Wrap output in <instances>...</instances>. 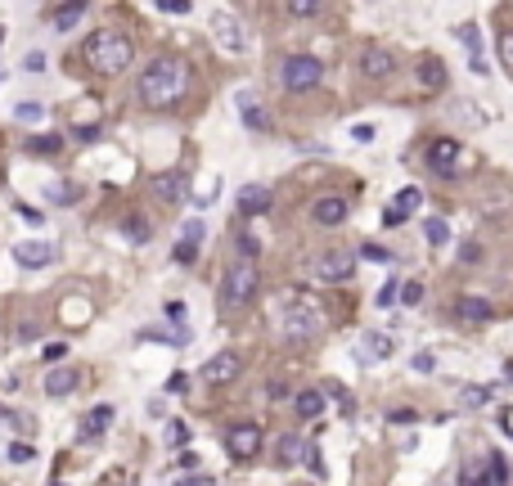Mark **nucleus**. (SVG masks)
I'll return each mask as SVG.
<instances>
[{
	"label": "nucleus",
	"instance_id": "f704fd0d",
	"mask_svg": "<svg viewBox=\"0 0 513 486\" xmlns=\"http://www.w3.org/2000/svg\"><path fill=\"white\" fill-rule=\"evenodd\" d=\"M54 203H77V185H50Z\"/></svg>",
	"mask_w": 513,
	"mask_h": 486
},
{
	"label": "nucleus",
	"instance_id": "bb28decb",
	"mask_svg": "<svg viewBox=\"0 0 513 486\" xmlns=\"http://www.w3.org/2000/svg\"><path fill=\"white\" fill-rule=\"evenodd\" d=\"M59 149H63L59 136H32L27 140V154H59Z\"/></svg>",
	"mask_w": 513,
	"mask_h": 486
},
{
	"label": "nucleus",
	"instance_id": "9d476101",
	"mask_svg": "<svg viewBox=\"0 0 513 486\" xmlns=\"http://www.w3.org/2000/svg\"><path fill=\"white\" fill-rule=\"evenodd\" d=\"M212 36H216V45H221L225 54H239L243 50V27H239V18H234V14H212Z\"/></svg>",
	"mask_w": 513,
	"mask_h": 486
},
{
	"label": "nucleus",
	"instance_id": "79ce46f5",
	"mask_svg": "<svg viewBox=\"0 0 513 486\" xmlns=\"http://www.w3.org/2000/svg\"><path fill=\"white\" fill-rule=\"evenodd\" d=\"M360 257H369V261H392V252H387V248H378V243H369Z\"/></svg>",
	"mask_w": 513,
	"mask_h": 486
},
{
	"label": "nucleus",
	"instance_id": "e433bc0d",
	"mask_svg": "<svg viewBox=\"0 0 513 486\" xmlns=\"http://www.w3.org/2000/svg\"><path fill=\"white\" fill-rule=\"evenodd\" d=\"M45 360H50V365H59L63 356H68V347H63V342H45V351H41Z\"/></svg>",
	"mask_w": 513,
	"mask_h": 486
},
{
	"label": "nucleus",
	"instance_id": "3c124183",
	"mask_svg": "<svg viewBox=\"0 0 513 486\" xmlns=\"http://www.w3.org/2000/svg\"><path fill=\"white\" fill-rule=\"evenodd\" d=\"M50 486H63V482H50Z\"/></svg>",
	"mask_w": 513,
	"mask_h": 486
},
{
	"label": "nucleus",
	"instance_id": "aec40b11",
	"mask_svg": "<svg viewBox=\"0 0 513 486\" xmlns=\"http://www.w3.org/2000/svg\"><path fill=\"white\" fill-rule=\"evenodd\" d=\"M81 14H86V0H68V5H59L50 14V27H54V32H68V27L81 23Z\"/></svg>",
	"mask_w": 513,
	"mask_h": 486
},
{
	"label": "nucleus",
	"instance_id": "f257e3e1",
	"mask_svg": "<svg viewBox=\"0 0 513 486\" xmlns=\"http://www.w3.org/2000/svg\"><path fill=\"white\" fill-rule=\"evenodd\" d=\"M189 86V68L171 54H158L154 63H145L136 77V99L145 108H163V104H176Z\"/></svg>",
	"mask_w": 513,
	"mask_h": 486
},
{
	"label": "nucleus",
	"instance_id": "6e6552de",
	"mask_svg": "<svg viewBox=\"0 0 513 486\" xmlns=\"http://www.w3.org/2000/svg\"><path fill=\"white\" fill-rule=\"evenodd\" d=\"M239 369H243V365H239V356H234V351H216V356L198 369V383H207V387L234 383V378H239Z\"/></svg>",
	"mask_w": 513,
	"mask_h": 486
},
{
	"label": "nucleus",
	"instance_id": "7c9ffc66",
	"mask_svg": "<svg viewBox=\"0 0 513 486\" xmlns=\"http://www.w3.org/2000/svg\"><path fill=\"white\" fill-rule=\"evenodd\" d=\"M122 230H127V239H131V243H145V239H149V225L140 221V216H131V221L122 225Z\"/></svg>",
	"mask_w": 513,
	"mask_h": 486
},
{
	"label": "nucleus",
	"instance_id": "393cba45",
	"mask_svg": "<svg viewBox=\"0 0 513 486\" xmlns=\"http://www.w3.org/2000/svg\"><path fill=\"white\" fill-rule=\"evenodd\" d=\"M108 423H113V405H95L90 414L81 419V437H99Z\"/></svg>",
	"mask_w": 513,
	"mask_h": 486
},
{
	"label": "nucleus",
	"instance_id": "09e8293b",
	"mask_svg": "<svg viewBox=\"0 0 513 486\" xmlns=\"http://www.w3.org/2000/svg\"><path fill=\"white\" fill-rule=\"evenodd\" d=\"M185 383H189L185 374H171V378H167V392H185Z\"/></svg>",
	"mask_w": 513,
	"mask_h": 486
},
{
	"label": "nucleus",
	"instance_id": "cd10ccee",
	"mask_svg": "<svg viewBox=\"0 0 513 486\" xmlns=\"http://www.w3.org/2000/svg\"><path fill=\"white\" fill-rule=\"evenodd\" d=\"M320 5H325V0H288V14L293 18H316Z\"/></svg>",
	"mask_w": 513,
	"mask_h": 486
},
{
	"label": "nucleus",
	"instance_id": "dca6fc26",
	"mask_svg": "<svg viewBox=\"0 0 513 486\" xmlns=\"http://www.w3.org/2000/svg\"><path fill=\"white\" fill-rule=\"evenodd\" d=\"M234 108H239V118H243V127H248V131H266V127H270V118L261 113V104H256L252 90H239V95H234Z\"/></svg>",
	"mask_w": 513,
	"mask_h": 486
},
{
	"label": "nucleus",
	"instance_id": "4c0bfd02",
	"mask_svg": "<svg viewBox=\"0 0 513 486\" xmlns=\"http://www.w3.org/2000/svg\"><path fill=\"white\" fill-rule=\"evenodd\" d=\"M194 257H198V243H180L176 248V261L180 266H194Z\"/></svg>",
	"mask_w": 513,
	"mask_h": 486
},
{
	"label": "nucleus",
	"instance_id": "f8f14e48",
	"mask_svg": "<svg viewBox=\"0 0 513 486\" xmlns=\"http://www.w3.org/2000/svg\"><path fill=\"white\" fill-rule=\"evenodd\" d=\"M459 162V140L450 136H437L432 145H427V167L437 171V176H450V167Z\"/></svg>",
	"mask_w": 513,
	"mask_h": 486
},
{
	"label": "nucleus",
	"instance_id": "b1692460",
	"mask_svg": "<svg viewBox=\"0 0 513 486\" xmlns=\"http://www.w3.org/2000/svg\"><path fill=\"white\" fill-rule=\"evenodd\" d=\"M455 311H459L469 324H482V320H491V302H482V298H473V293H464L459 302H455Z\"/></svg>",
	"mask_w": 513,
	"mask_h": 486
},
{
	"label": "nucleus",
	"instance_id": "9b49d317",
	"mask_svg": "<svg viewBox=\"0 0 513 486\" xmlns=\"http://www.w3.org/2000/svg\"><path fill=\"white\" fill-rule=\"evenodd\" d=\"M14 261L27 266V270H41V266L54 261V243H45V239H23V243H14Z\"/></svg>",
	"mask_w": 513,
	"mask_h": 486
},
{
	"label": "nucleus",
	"instance_id": "f03ea898",
	"mask_svg": "<svg viewBox=\"0 0 513 486\" xmlns=\"http://www.w3.org/2000/svg\"><path fill=\"white\" fill-rule=\"evenodd\" d=\"M81 59H86V68L99 72V77H117V72H127V63L136 59V45H131V36L117 32V27H99V32L86 36Z\"/></svg>",
	"mask_w": 513,
	"mask_h": 486
},
{
	"label": "nucleus",
	"instance_id": "423d86ee",
	"mask_svg": "<svg viewBox=\"0 0 513 486\" xmlns=\"http://www.w3.org/2000/svg\"><path fill=\"white\" fill-rule=\"evenodd\" d=\"M356 261L360 257L351 252V248H329L325 257H316L311 280L316 284H347V280H356Z\"/></svg>",
	"mask_w": 513,
	"mask_h": 486
},
{
	"label": "nucleus",
	"instance_id": "2eb2a0df",
	"mask_svg": "<svg viewBox=\"0 0 513 486\" xmlns=\"http://www.w3.org/2000/svg\"><path fill=\"white\" fill-rule=\"evenodd\" d=\"M311 221H316V225H342V221H347V198H342V194L316 198V207H311Z\"/></svg>",
	"mask_w": 513,
	"mask_h": 486
},
{
	"label": "nucleus",
	"instance_id": "473e14b6",
	"mask_svg": "<svg viewBox=\"0 0 513 486\" xmlns=\"http://www.w3.org/2000/svg\"><path fill=\"white\" fill-rule=\"evenodd\" d=\"M9 460H14V464H32V460H36V451H32L27 442H14V446H9Z\"/></svg>",
	"mask_w": 513,
	"mask_h": 486
},
{
	"label": "nucleus",
	"instance_id": "a19ab883",
	"mask_svg": "<svg viewBox=\"0 0 513 486\" xmlns=\"http://www.w3.org/2000/svg\"><path fill=\"white\" fill-rule=\"evenodd\" d=\"M351 136H356L360 145H369V140H374V127H369V122H356V127H351Z\"/></svg>",
	"mask_w": 513,
	"mask_h": 486
},
{
	"label": "nucleus",
	"instance_id": "7ed1b4c3",
	"mask_svg": "<svg viewBox=\"0 0 513 486\" xmlns=\"http://www.w3.org/2000/svg\"><path fill=\"white\" fill-rule=\"evenodd\" d=\"M256 293H261V270H256V261H230V270H225V280H221V311L234 316V311L248 307Z\"/></svg>",
	"mask_w": 513,
	"mask_h": 486
},
{
	"label": "nucleus",
	"instance_id": "37998d69",
	"mask_svg": "<svg viewBox=\"0 0 513 486\" xmlns=\"http://www.w3.org/2000/svg\"><path fill=\"white\" fill-rule=\"evenodd\" d=\"M23 68H27V72H41V68H45V54H41V50H32V54L23 59Z\"/></svg>",
	"mask_w": 513,
	"mask_h": 486
},
{
	"label": "nucleus",
	"instance_id": "4be33fe9",
	"mask_svg": "<svg viewBox=\"0 0 513 486\" xmlns=\"http://www.w3.org/2000/svg\"><path fill=\"white\" fill-rule=\"evenodd\" d=\"M387 351H392V338H387V333H365V338H360V360H387Z\"/></svg>",
	"mask_w": 513,
	"mask_h": 486
},
{
	"label": "nucleus",
	"instance_id": "72a5a7b5",
	"mask_svg": "<svg viewBox=\"0 0 513 486\" xmlns=\"http://www.w3.org/2000/svg\"><path fill=\"white\" fill-rule=\"evenodd\" d=\"M203 221H185V230H180V243H203Z\"/></svg>",
	"mask_w": 513,
	"mask_h": 486
},
{
	"label": "nucleus",
	"instance_id": "de8ad7c7",
	"mask_svg": "<svg viewBox=\"0 0 513 486\" xmlns=\"http://www.w3.org/2000/svg\"><path fill=\"white\" fill-rule=\"evenodd\" d=\"M500 54H505V59L513 63V32H505V36H500Z\"/></svg>",
	"mask_w": 513,
	"mask_h": 486
},
{
	"label": "nucleus",
	"instance_id": "20e7f679",
	"mask_svg": "<svg viewBox=\"0 0 513 486\" xmlns=\"http://www.w3.org/2000/svg\"><path fill=\"white\" fill-rule=\"evenodd\" d=\"M320 329H325L320 307H311V302H302V298H288V307L275 316V333H279L284 342H311V338H320Z\"/></svg>",
	"mask_w": 513,
	"mask_h": 486
},
{
	"label": "nucleus",
	"instance_id": "5701e85b",
	"mask_svg": "<svg viewBox=\"0 0 513 486\" xmlns=\"http://www.w3.org/2000/svg\"><path fill=\"white\" fill-rule=\"evenodd\" d=\"M293 405H298L302 419H320V410H325V392H320V387H302V392L293 396Z\"/></svg>",
	"mask_w": 513,
	"mask_h": 486
},
{
	"label": "nucleus",
	"instance_id": "c9c22d12",
	"mask_svg": "<svg viewBox=\"0 0 513 486\" xmlns=\"http://www.w3.org/2000/svg\"><path fill=\"white\" fill-rule=\"evenodd\" d=\"M401 298H405V307H419V302H423V284H419V280H410V284L401 289Z\"/></svg>",
	"mask_w": 513,
	"mask_h": 486
},
{
	"label": "nucleus",
	"instance_id": "4468645a",
	"mask_svg": "<svg viewBox=\"0 0 513 486\" xmlns=\"http://www.w3.org/2000/svg\"><path fill=\"white\" fill-rule=\"evenodd\" d=\"M270 203H275V198H270V189H266V185H243L239 194H234V207H239L243 216H261V212H270Z\"/></svg>",
	"mask_w": 513,
	"mask_h": 486
},
{
	"label": "nucleus",
	"instance_id": "8fccbe9b",
	"mask_svg": "<svg viewBox=\"0 0 513 486\" xmlns=\"http://www.w3.org/2000/svg\"><path fill=\"white\" fill-rule=\"evenodd\" d=\"M176 486H207V478H180Z\"/></svg>",
	"mask_w": 513,
	"mask_h": 486
},
{
	"label": "nucleus",
	"instance_id": "c756f323",
	"mask_svg": "<svg viewBox=\"0 0 513 486\" xmlns=\"http://www.w3.org/2000/svg\"><path fill=\"white\" fill-rule=\"evenodd\" d=\"M234 248H239V261H256V252H261V243H256L252 234H239Z\"/></svg>",
	"mask_w": 513,
	"mask_h": 486
},
{
	"label": "nucleus",
	"instance_id": "1a4fd4ad",
	"mask_svg": "<svg viewBox=\"0 0 513 486\" xmlns=\"http://www.w3.org/2000/svg\"><path fill=\"white\" fill-rule=\"evenodd\" d=\"M225 446H230L234 460H256V451H261V428L256 423H234L230 432H225Z\"/></svg>",
	"mask_w": 513,
	"mask_h": 486
},
{
	"label": "nucleus",
	"instance_id": "a18cd8bd",
	"mask_svg": "<svg viewBox=\"0 0 513 486\" xmlns=\"http://www.w3.org/2000/svg\"><path fill=\"white\" fill-rule=\"evenodd\" d=\"M167 437H171L176 446H185V442H189V428H185V423H171V432H167Z\"/></svg>",
	"mask_w": 513,
	"mask_h": 486
},
{
	"label": "nucleus",
	"instance_id": "2f4dec72",
	"mask_svg": "<svg viewBox=\"0 0 513 486\" xmlns=\"http://www.w3.org/2000/svg\"><path fill=\"white\" fill-rule=\"evenodd\" d=\"M14 118H18V122H41V118H45V108H41V104H18Z\"/></svg>",
	"mask_w": 513,
	"mask_h": 486
},
{
	"label": "nucleus",
	"instance_id": "c03bdc74",
	"mask_svg": "<svg viewBox=\"0 0 513 486\" xmlns=\"http://www.w3.org/2000/svg\"><path fill=\"white\" fill-rule=\"evenodd\" d=\"M158 9H167V14H185L189 0H158Z\"/></svg>",
	"mask_w": 513,
	"mask_h": 486
},
{
	"label": "nucleus",
	"instance_id": "a878e982",
	"mask_svg": "<svg viewBox=\"0 0 513 486\" xmlns=\"http://www.w3.org/2000/svg\"><path fill=\"white\" fill-rule=\"evenodd\" d=\"M423 239L437 243V248H446V243H450V225H446L441 216H427V221H423Z\"/></svg>",
	"mask_w": 513,
	"mask_h": 486
},
{
	"label": "nucleus",
	"instance_id": "c85d7f7f",
	"mask_svg": "<svg viewBox=\"0 0 513 486\" xmlns=\"http://www.w3.org/2000/svg\"><path fill=\"white\" fill-rule=\"evenodd\" d=\"M279 455H284V464H298L302 455H307V446H302L298 437H284V442H279Z\"/></svg>",
	"mask_w": 513,
	"mask_h": 486
},
{
	"label": "nucleus",
	"instance_id": "ea45409f",
	"mask_svg": "<svg viewBox=\"0 0 513 486\" xmlns=\"http://www.w3.org/2000/svg\"><path fill=\"white\" fill-rule=\"evenodd\" d=\"M167 320L176 324V329H185V307H180V302H167Z\"/></svg>",
	"mask_w": 513,
	"mask_h": 486
},
{
	"label": "nucleus",
	"instance_id": "412c9836",
	"mask_svg": "<svg viewBox=\"0 0 513 486\" xmlns=\"http://www.w3.org/2000/svg\"><path fill=\"white\" fill-rule=\"evenodd\" d=\"M154 194L163 198V203H176V198L185 194V176H180V171H163V176H154Z\"/></svg>",
	"mask_w": 513,
	"mask_h": 486
},
{
	"label": "nucleus",
	"instance_id": "0eeeda50",
	"mask_svg": "<svg viewBox=\"0 0 513 486\" xmlns=\"http://www.w3.org/2000/svg\"><path fill=\"white\" fill-rule=\"evenodd\" d=\"M360 77H369V81H387L396 72V59H392V50L387 45H360Z\"/></svg>",
	"mask_w": 513,
	"mask_h": 486
},
{
	"label": "nucleus",
	"instance_id": "58836bf2",
	"mask_svg": "<svg viewBox=\"0 0 513 486\" xmlns=\"http://www.w3.org/2000/svg\"><path fill=\"white\" fill-rule=\"evenodd\" d=\"M284 396H288V383H279V378L266 383V401H284Z\"/></svg>",
	"mask_w": 513,
	"mask_h": 486
},
{
	"label": "nucleus",
	"instance_id": "6ab92c4d",
	"mask_svg": "<svg viewBox=\"0 0 513 486\" xmlns=\"http://www.w3.org/2000/svg\"><path fill=\"white\" fill-rule=\"evenodd\" d=\"M423 203V189L419 185H405L401 189V194H396V203H392V212H387V225H401L405 221V216H410L414 212V207H419Z\"/></svg>",
	"mask_w": 513,
	"mask_h": 486
},
{
	"label": "nucleus",
	"instance_id": "49530a36",
	"mask_svg": "<svg viewBox=\"0 0 513 486\" xmlns=\"http://www.w3.org/2000/svg\"><path fill=\"white\" fill-rule=\"evenodd\" d=\"M432 365H437V360L427 356V351H419V356H414V369H419V374H427V369H432Z\"/></svg>",
	"mask_w": 513,
	"mask_h": 486
},
{
	"label": "nucleus",
	"instance_id": "a211bd4d",
	"mask_svg": "<svg viewBox=\"0 0 513 486\" xmlns=\"http://www.w3.org/2000/svg\"><path fill=\"white\" fill-rule=\"evenodd\" d=\"M459 41H464V50H469V68H473V72H487V54H482V32H478V23H464V27H459Z\"/></svg>",
	"mask_w": 513,
	"mask_h": 486
},
{
	"label": "nucleus",
	"instance_id": "39448f33",
	"mask_svg": "<svg viewBox=\"0 0 513 486\" xmlns=\"http://www.w3.org/2000/svg\"><path fill=\"white\" fill-rule=\"evenodd\" d=\"M279 72H284V86H288L293 95H307L325 81V63H320L316 54H288Z\"/></svg>",
	"mask_w": 513,
	"mask_h": 486
},
{
	"label": "nucleus",
	"instance_id": "f3484780",
	"mask_svg": "<svg viewBox=\"0 0 513 486\" xmlns=\"http://www.w3.org/2000/svg\"><path fill=\"white\" fill-rule=\"evenodd\" d=\"M77 383H81V374H77V369H68V365H59V369L45 374V392H50V396H72V392H77Z\"/></svg>",
	"mask_w": 513,
	"mask_h": 486
},
{
	"label": "nucleus",
	"instance_id": "ddd939ff",
	"mask_svg": "<svg viewBox=\"0 0 513 486\" xmlns=\"http://www.w3.org/2000/svg\"><path fill=\"white\" fill-rule=\"evenodd\" d=\"M414 81H419V90H427V95H441L446 86H450V77H446V63L432 59V54L414 63Z\"/></svg>",
	"mask_w": 513,
	"mask_h": 486
}]
</instances>
